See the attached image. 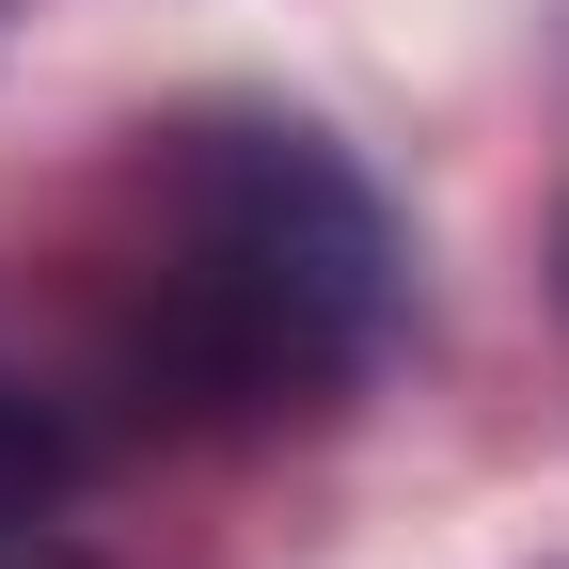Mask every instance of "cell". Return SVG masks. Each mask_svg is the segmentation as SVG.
<instances>
[{
    "mask_svg": "<svg viewBox=\"0 0 569 569\" xmlns=\"http://www.w3.org/2000/svg\"><path fill=\"white\" fill-rule=\"evenodd\" d=\"M396 332V222L317 127H174L159 142V238L127 284V365L190 427H301L380 365Z\"/></svg>",
    "mask_w": 569,
    "mask_h": 569,
    "instance_id": "obj_1",
    "label": "cell"
},
{
    "mask_svg": "<svg viewBox=\"0 0 569 569\" xmlns=\"http://www.w3.org/2000/svg\"><path fill=\"white\" fill-rule=\"evenodd\" d=\"M48 490H63V427H48V396H17V380H0V538H17Z\"/></svg>",
    "mask_w": 569,
    "mask_h": 569,
    "instance_id": "obj_2",
    "label": "cell"
}]
</instances>
